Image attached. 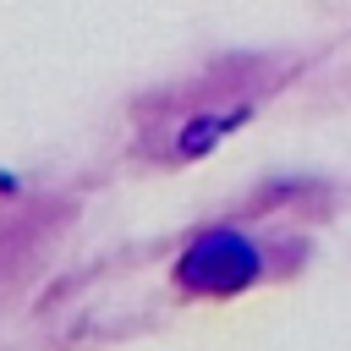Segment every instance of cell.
Masks as SVG:
<instances>
[{"mask_svg":"<svg viewBox=\"0 0 351 351\" xmlns=\"http://www.w3.org/2000/svg\"><path fill=\"white\" fill-rule=\"evenodd\" d=\"M225 126H230V121H197V126H192V137H186L181 148H186V154H197V148H203V143H214V132H225Z\"/></svg>","mask_w":351,"mask_h":351,"instance_id":"cell-2","label":"cell"},{"mask_svg":"<svg viewBox=\"0 0 351 351\" xmlns=\"http://www.w3.org/2000/svg\"><path fill=\"white\" fill-rule=\"evenodd\" d=\"M258 274V252L236 236V230H208L186 247L181 258V280L192 291H208V296H225V291H241L247 280Z\"/></svg>","mask_w":351,"mask_h":351,"instance_id":"cell-1","label":"cell"}]
</instances>
